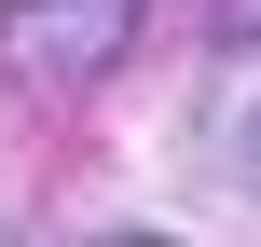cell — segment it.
<instances>
[{
  "label": "cell",
  "mask_w": 261,
  "mask_h": 247,
  "mask_svg": "<svg viewBox=\"0 0 261 247\" xmlns=\"http://www.w3.org/2000/svg\"><path fill=\"white\" fill-rule=\"evenodd\" d=\"M0 247H14V220H0Z\"/></svg>",
  "instance_id": "cell-4"
},
{
  "label": "cell",
  "mask_w": 261,
  "mask_h": 247,
  "mask_svg": "<svg viewBox=\"0 0 261 247\" xmlns=\"http://www.w3.org/2000/svg\"><path fill=\"white\" fill-rule=\"evenodd\" d=\"M206 165H220V179L261 206V41L220 69V83H206Z\"/></svg>",
  "instance_id": "cell-2"
},
{
  "label": "cell",
  "mask_w": 261,
  "mask_h": 247,
  "mask_svg": "<svg viewBox=\"0 0 261 247\" xmlns=\"http://www.w3.org/2000/svg\"><path fill=\"white\" fill-rule=\"evenodd\" d=\"M110 247H165V234H110Z\"/></svg>",
  "instance_id": "cell-3"
},
{
  "label": "cell",
  "mask_w": 261,
  "mask_h": 247,
  "mask_svg": "<svg viewBox=\"0 0 261 247\" xmlns=\"http://www.w3.org/2000/svg\"><path fill=\"white\" fill-rule=\"evenodd\" d=\"M138 14H151V0H0V69H14L28 96H83V83L124 69Z\"/></svg>",
  "instance_id": "cell-1"
}]
</instances>
